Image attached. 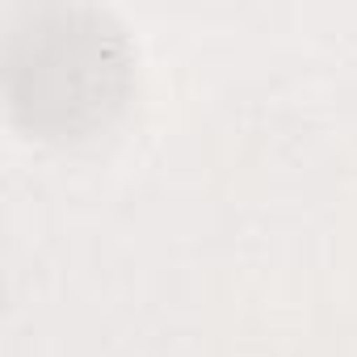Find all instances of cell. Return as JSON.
<instances>
[{
  "label": "cell",
  "mask_w": 357,
  "mask_h": 357,
  "mask_svg": "<svg viewBox=\"0 0 357 357\" xmlns=\"http://www.w3.org/2000/svg\"><path fill=\"white\" fill-rule=\"evenodd\" d=\"M130 55L122 30L84 5H47L30 13L9 43L13 109L43 130H84L126 93Z\"/></svg>",
  "instance_id": "obj_1"
}]
</instances>
